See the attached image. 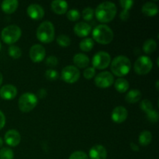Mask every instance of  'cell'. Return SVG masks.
<instances>
[{
    "mask_svg": "<svg viewBox=\"0 0 159 159\" xmlns=\"http://www.w3.org/2000/svg\"><path fill=\"white\" fill-rule=\"evenodd\" d=\"M51 9L55 12L56 14H65L68 10V4L67 2L63 1V0H54L51 4Z\"/></svg>",
    "mask_w": 159,
    "mask_h": 159,
    "instance_id": "19",
    "label": "cell"
},
{
    "mask_svg": "<svg viewBox=\"0 0 159 159\" xmlns=\"http://www.w3.org/2000/svg\"><path fill=\"white\" fill-rule=\"evenodd\" d=\"M114 82V76L110 71H102L95 77V84L101 89H107Z\"/></svg>",
    "mask_w": 159,
    "mask_h": 159,
    "instance_id": "10",
    "label": "cell"
},
{
    "mask_svg": "<svg viewBox=\"0 0 159 159\" xmlns=\"http://www.w3.org/2000/svg\"><path fill=\"white\" fill-rule=\"evenodd\" d=\"M58 64V59L56 56L51 55L46 59V65L49 67H55Z\"/></svg>",
    "mask_w": 159,
    "mask_h": 159,
    "instance_id": "37",
    "label": "cell"
},
{
    "mask_svg": "<svg viewBox=\"0 0 159 159\" xmlns=\"http://www.w3.org/2000/svg\"><path fill=\"white\" fill-rule=\"evenodd\" d=\"M157 43L153 39H148L144 41L143 44V50L146 54H152L156 50Z\"/></svg>",
    "mask_w": 159,
    "mask_h": 159,
    "instance_id": "26",
    "label": "cell"
},
{
    "mask_svg": "<svg viewBox=\"0 0 159 159\" xmlns=\"http://www.w3.org/2000/svg\"><path fill=\"white\" fill-rule=\"evenodd\" d=\"M5 124H6V116L4 113L0 110V130L4 127Z\"/></svg>",
    "mask_w": 159,
    "mask_h": 159,
    "instance_id": "40",
    "label": "cell"
},
{
    "mask_svg": "<svg viewBox=\"0 0 159 159\" xmlns=\"http://www.w3.org/2000/svg\"><path fill=\"white\" fill-rule=\"evenodd\" d=\"M14 153L9 148H2L0 150V159H13Z\"/></svg>",
    "mask_w": 159,
    "mask_h": 159,
    "instance_id": "28",
    "label": "cell"
},
{
    "mask_svg": "<svg viewBox=\"0 0 159 159\" xmlns=\"http://www.w3.org/2000/svg\"><path fill=\"white\" fill-rule=\"evenodd\" d=\"M29 54L33 61L38 63L44 59L46 56V51L41 44H34L30 49Z\"/></svg>",
    "mask_w": 159,
    "mask_h": 159,
    "instance_id": "11",
    "label": "cell"
},
{
    "mask_svg": "<svg viewBox=\"0 0 159 159\" xmlns=\"http://www.w3.org/2000/svg\"><path fill=\"white\" fill-rule=\"evenodd\" d=\"M22 34L21 29L17 25L12 24L6 26L2 30L1 37L7 44H12L20 38Z\"/></svg>",
    "mask_w": 159,
    "mask_h": 159,
    "instance_id": "5",
    "label": "cell"
},
{
    "mask_svg": "<svg viewBox=\"0 0 159 159\" xmlns=\"http://www.w3.org/2000/svg\"><path fill=\"white\" fill-rule=\"evenodd\" d=\"M92 63L94 68L100 70L107 68L111 63L110 54L106 51H99L93 56Z\"/></svg>",
    "mask_w": 159,
    "mask_h": 159,
    "instance_id": "8",
    "label": "cell"
},
{
    "mask_svg": "<svg viewBox=\"0 0 159 159\" xmlns=\"http://www.w3.org/2000/svg\"><path fill=\"white\" fill-rule=\"evenodd\" d=\"M153 67V62L152 59L145 55H142L138 57L134 62V69L138 75H144L151 71Z\"/></svg>",
    "mask_w": 159,
    "mask_h": 159,
    "instance_id": "7",
    "label": "cell"
},
{
    "mask_svg": "<svg viewBox=\"0 0 159 159\" xmlns=\"http://www.w3.org/2000/svg\"><path fill=\"white\" fill-rule=\"evenodd\" d=\"M152 134L148 130H143L139 135L138 141L140 144L142 146H147L152 142Z\"/></svg>",
    "mask_w": 159,
    "mask_h": 159,
    "instance_id": "24",
    "label": "cell"
},
{
    "mask_svg": "<svg viewBox=\"0 0 159 159\" xmlns=\"http://www.w3.org/2000/svg\"><path fill=\"white\" fill-rule=\"evenodd\" d=\"M128 116V112L125 107L122 106H118L115 107L112 111L111 117L112 120L116 124H120L127 120Z\"/></svg>",
    "mask_w": 159,
    "mask_h": 159,
    "instance_id": "13",
    "label": "cell"
},
{
    "mask_svg": "<svg viewBox=\"0 0 159 159\" xmlns=\"http://www.w3.org/2000/svg\"><path fill=\"white\" fill-rule=\"evenodd\" d=\"M129 17H130V12H129L128 10L124 9V10L121 11L120 13V20H123V21H127L129 19Z\"/></svg>",
    "mask_w": 159,
    "mask_h": 159,
    "instance_id": "39",
    "label": "cell"
},
{
    "mask_svg": "<svg viewBox=\"0 0 159 159\" xmlns=\"http://www.w3.org/2000/svg\"><path fill=\"white\" fill-rule=\"evenodd\" d=\"M47 91L44 89H40L38 91V93H37V95H38V96L40 98H41V99H43V98H44L45 96H47Z\"/></svg>",
    "mask_w": 159,
    "mask_h": 159,
    "instance_id": "41",
    "label": "cell"
},
{
    "mask_svg": "<svg viewBox=\"0 0 159 159\" xmlns=\"http://www.w3.org/2000/svg\"><path fill=\"white\" fill-rule=\"evenodd\" d=\"M89 155L90 159H107V151L104 146L96 144L91 148Z\"/></svg>",
    "mask_w": 159,
    "mask_h": 159,
    "instance_id": "16",
    "label": "cell"
},
{
    "mask_svg": "<svg viewBox=\"0 0 159 159\" xmlns=\"http://www.w3.org/2000/svg\"><path fill=\"white\" fill-rule=\"evenodd\" d=\"M120 5L121 7L124 8V9L129 11V9H131L132 6L134 5V1L132 0H120Z\"/></svg>",
    "mask_w": 159,
    "mask_h": 159,
    "instance_id": "38",
    "label": "cell"
},
{
    "mask_svg": "<svg viewBox=\"0 0 159 159\" xmlns=\"http://www.w3.org/2000/svg\"><path fill=\"white\" fill-rule=\"evenodd\" d=\"M113 30L106 24L97 25L93 30V37L96 42L101 44H108L113 39Z\"/></svg>",
    "mask_w": 159,
    "mask_h": 159,
    "instance_id": "3",
    "label": "cell"
},
{
    "mask_svg": "<svg viewBox=\"0 0 159 159\" xmlns=\"http://www.w3.org/2000/svg\"><path fill=\"white\" fill-rule=\"evenodd\" d=\"M93 47H94V40H93V38H90V37L84 38L79 43L80 49L82 51H85V52L91 51Z\"/></svg>",
    "mask_w": 159,
    "mask_h": 159,
    "instance_id": "25",
    "label": "cell"
},
{
    "mask_svg": "<svg viewBox=\"0 0 159 159\" xmlns=\"http://www.w3.org/2000/svg\"><path fill=\"white\" fill-rule=\"evenodd\" d=\"M129 82L127 79L124 78H119L116 80L114 84L115 89L117 90L119 93H126L129 89Z\"/></svg>",
    "mask_w": 159,
    "mask_h": 159,
    "instance_id": "23",
    "label": "cell"
},
{
    "mask_svg": "<svg viewBox=\"0 0 159 159\" xmlns=\"http://www.w3.org/2000/svg\"><path fill=\"white\" fill-rule=\"evenodd\" d=\"M147 114V118L150 122L152 123H156L158 120V113L156 110H152L149 111L148 113H146Z\"/></svg>",
    "mask_w": 159,
    "mask_h": 159,
    "instance_id": "33",
    "label": "cell"
},
{
    "mask_svg": "<svg viewBox=\"0 0 159 159\" xmlns=\"http://www.w3.org/2000/svg\"><path fill=\"white\" fill-rule=\"evenodd\" d=\"M92 30V27L89 23L85 22H79L74 26V32L77 36L84 37L88 36Z\"/></svg>",
    "mask_w": 159,
    "mask_h": 159,
    "instance_id": "17",
    "label": "cell"
},
{
    "mask_svg": "<svg viewBox=\"0 0 159 159\" xmlns=\"http://www.w3.org/2000/svg\"><path fill=\"white\" fill-rule=\"evenodd\" d=\"M116 11L117 9L115 3L107 1L98 5L95 11V14L99 21L102 23H108L116 16Z\"/></svg>",
    "mask_w": 159,
    "mask_h": 159,
    "instance_id": "1",
    "label": "cell"
},
{
    "mask_svg": "<svg viewBox=\"0 0 159 159\" xmlns=\"http://www.w3.org/2000/svg\"><path fill=\"white\" fill-rule=\"evenodd\" d=\"M141 99V93L138 89H131L126 94L125 99L127 102L135 103Z\"/></svg>",
    "mask_w": 159,
    "mask_h": 159,
    "instance_id": "22",
    "label": "cell"
},
{
    "mask_svg": "<svg viewBox=\"0 0 159 159\" xmlns=\"http://www.w3.org/2000/svg\"><path fill=\"white\" fill-rule=\"evenodd\" d=\"M140 107L141 108V110L144 112H145L146 113H148L149 111L153 110V106H152V102H151L149 99H143L141 102V105Z\"/></svg>",
    "mask_w": 159,
    "mask_h": 159,
    "instance_id": "32",
    "label": "cell"
},
{
    "mask_svg": "<svg viewBox=\"0 0 159 159\" xmlns=\"http://www.w3.org/2000/svg\"><path fill=\"white\" fill-rule=\"evenodd\" d=\"M45 76L49 81H55L58 78V73L54 69H48L45 71Z\"/></svg>",
    "mask_w": 159,
    "mask_h": 159,
    "instance_id": "34",
    "label": "cell"
},
{
    "mask_svg": "<svg viewBox=\"0 0 159 159\" xmlns=\"http://www.w3.org/2000/svg\"><path fill=\"white\" fill-rule=\"evenodd\" d=\"M143 13L148 16H154L158 12V6L153 2H147L141 8Z\"/></svg>",
    "mask_w": 159,
    "mask_h": 159,
    "instance_id": "20",
    "label": "cell"
},
{
    "mask_svg": "<svg viewBox=\"0 0 159 159\" xmlns=\"http://www.w3.org/2000/svg\"><path fill=\"white\" fill-rule=\"evenodd\" d=\"M5 142L8 145L11 147H16L18 145L21 141V136L20 134L16 130L11 129L9 130L6 134H5Z\"/></svg>",
    "mask_w": 159,
    "mask_h": 159,
    "instance_id": "14",
    "label": "cell"
},
{
    "mask_svg": "<svg viewBox=\"0 0 159 159\" xmlns=\"http://www.w3.org/2000/svg\"><path fill=\"white\" fill-rule=\"evenodd\" d=\"M18 6L19 2L17 0H4L1 4L2 11L7 14L13 13L18 8Z\"/></svg>",
    "mask_w": 159,
    "mask_h": 159,
    "instance_id": "21",
    "label": "cell"
},
{
    "mask_svg": "<svg viewBox=\"0 0 159 159\" xmlns=\"http://www.w3.org/2000/svg\"><path fill=\"white\" fill-rule=\"evenodd\" d=\"M66 15L70 21H77L80 18V12L75 9H70L69 11L67 12Z\"/></svg>",
    "mask_w": 159,
    "mask_h": 159,
    "instance_id": "31",
    "label": "cell"
},
{
    "mask_svg": "<svg viewBox=\"0 0 159 159\" xmlns=\"http://www.w3.org/2000/svg\"><path fill=\"white\" fill-rule=\"evenodd\" d=\"M2 81H3V76H2V74L1 73V71H0V85H1L2 83Z\"/></svg>",
    "mask_w": 159,
    "mask_h": 159,
    "instance_id": "43",
    "label": "cell"
},
{
    "mask_svg": "<svg viewBox=\"0 0 159 159\" xmlns=\"http://www.w3.org/2000/svg\"><path fill=\"white\" fill-rule=\"evenodd\" d=\"M26 12L28 16L33 20H39L42 19L44 16V9L40 5L37 3L30 4L26 9Z\"/></svg>",
    "mask_w": 159,
    "mask_h": 159,
    "instance_id": "12",
    "label": "cell"
},
{
    "mask_svg": "<svg viewBox=\"0 0 159 159\" xmlns=\"http://www.w3.org/2000/svg\"><path fill=\"white\" fill-rule=\"evenodd\" d=\"M130 148H131L132 150L134 151V152H139V147H138L135 143H130Z\"/></svg>",
    "mask_w": 159,
    "mask_h": 159,
    "instance_id": "42",
    "label": "cell"
},
{
    "mask_svg": "<svg viewBox=\"0 0 159 159\" xmlns=\"http://www.w3.org/2000/svg\"><path fill=\"white\" fill-rule=\"evenodd\" d=\"M69 159H89V156L82 151H76L70 155Z\"/></svg>",
    "mask_w": 159,
    "mask_h": 159,
    "instance_id": "35",
    "label": "cell"
},
{
    "mask_svg": "<svg viewBox=\"0 0 159 159\" xmlns=\"http://www.w3.org/2000/svg\"><path fill=\"white\" fill-rule=\"evenodd\" d=\"M2 48V44H1V42H0V50H1Z\"/></svg>",
    "mask_w": 159,
    "mask_h": 159,
    "instance_id": "45",
    "label": "cell"
},
{
    "mask_svg": "<svg viewBox=\"0 0 159 159\" xmlns=\"http://www.w3.org/2000/svg\"><path fill=\"white\" fill-rule=\"evenodd\" d=\"M55 36L54 24L51 21L42 22L37 30V37L42 43H51Z\"/></svg>",
    "mask_w": 159,
    "mask_h": 159,
    "instance_id": "4",
    "label": "cell"
},
{
    "mask_svg": "<svg viewBox=\"0 0 159 159\" xmlns=\"http://www.w3.org/2000/svg\"><path fill=\"white\" fill-rule=\"evenodd\" d=\"M95 11L93 10V8L91 7H86L82 10V17L86 21H89V20H93V16H94Z\"/></svg>",
    "mask_w": 159,
    "mask_h": 159,
    "instance_id": "30",
    "label": "cell"
},
{
    "mask_svg": "<svg viewBox=\"0 0 159 159\" xmlns=\"http://www.w3.org/2000/svg\"><path fill=\"white\" fill-rule=\"evenodd\" d=\"M96 75V68L93 67H88L85 68V71H83V76L86 79H91Z\"/></svg>",
    "mask_w": 159,
    "mask_h": 159,
    "instance_id": "36",
    "label": "cell"
},
{
    "mask_svg": "<svg viewBox=\"0 0 159 159\" xmlns=\"http://www.w3.org/2000/svg\"><path fill=\"white\" fill-rule=\"evenodd\" d=\"M17 89L13 85H5L0 89V96L5 100H12L16 96Z\"/></svg>",
    "mask_w": 159,
    "mask_h": 159,
    "instance_id": "15",
    "label": "cell"
},
{
    "mask_svg": "<svg viewBox=\"0 0 159 159\" xmlns=\"http://www.w3.org/2000/svg\"><path fill=\"white\" fill-rule=\"evenodd\" d=\"M57 42L60 46L61 47H68L71 44V39L68 35L65 34H61L57 36Z\"/></svg>",
    "mask_w": 159,
    "mask_h": 159,
    "instance_id": "29",
    "label": "cell"
},
{
    "mask_svg": "<svg viewBox=\"0 0 159 159\" xmlns=\"http://www.w3.org/2000/svg\"><path fill=\"white\" fill-rule=\"evenodd\" d=\"M8 52H9L10 57L15 59L20 58L22 55V50L20 49V48H19L18 46H16V45H11L9 48Z\"/></svg>",
    "mask_w": 159,
    "mask_h": 159,
    "instance_id": "27",
    "label": "cell"
},
{
    "mask_svg": "<svg viewBox=\"0 0 159 159\" xmlns=\"http://www.w3.org/2000/svg\"><path fill=\"white\" fill-rule=\"evenodd\" d=\"M2 144H3V141H2V138H0V148H2Z\"/></svg>",
    "mask_w": 159,
    "mask_h": 159,
    "instance_id": "44",
    "label": "cell"
},
{
    "mask_svg": "<svg viewBox=\"0 0 159 159\" xmlns=\"http://www.w3.org/2000/svg\"><path fill=\"white\" fill-rule=\"evenodd\" d=\"M73 62L76 65V68H86L89 65L90 60L89 57L86 54H82V53H78V54H75L73 57Z\"/></svg>",
    "mask_w": 159,
    "mask_h": 159,
    "instance_id": "18",
    "label": "cell"
},
{
    "mask_svg": "<svg viewBox=\"0 0 159 159\" xmlns=\"http://www.w3.org/2000/svg\"><path fill=\"white\" fill-rule=\"evenodd\" d=\"M38 98L32 93H25L20 96L18 101L20 110L23 113H28L34 110L37 105Z\"/></svg>",
    "mask_w": 159,
    "mask_h": 159,
    "instance_id": "6",
    "label": "cell"
},
{
    "mask_svg": "<svg viewBox=\"0 0 159 159\" xmlns=\"http://www.w3.org/2000/svg\"><path fill=\"white\" fill-rule=\"evenodd\" d=\"M110 68L113 75L118 77H123L130 72L131 62L125 55H119L114 57L112 61L110 63Z\"/></svg>",
    "mask_w": 159,
    "mask_h": 159,
    "instance_id": "2",
    "label": "cell"
},
{
    "mask_svg": "<svg viewBox=\"0 0 159 159\" xmlns=\"http://www.w3.org/2000/svg\"><path fill=\"white\" fill-rule=\"evenodd\" d=\"M80 78V71L73 65H68L61 71V79L67 83H75Z\"/></svg>",
    "mask_w": 159,
    "mask_h": 159,
    "instance_id": "9",
    "label": "cell"
}]
</instances>
